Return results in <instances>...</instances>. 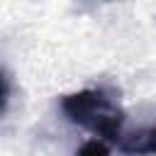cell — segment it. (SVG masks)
I'll return each mask as SVG.
<instances>
[{
    "label": "cell",
    "instance_id": "6da1fadb",
    "mask_svg": "<svg viewBox=\"0 0 156 156\" xmlns=\"http://www.w3.org/2000/svg\"><path fill=\"white\" fill-rule=\"evenodd\" d=\"M61 110L73 124L93 132L95 136H102L105 141L115 144L124 132V112L100 88H83L63 95Z\"/></svg>",
    "mask_w": 156,
    "mask_h": 156
},
{
    "label": "cell",
    "instance_id": "3957f363",
    "mask_svg": "<svg viewBox=\"0 0 156 156\" xmlns=\"http://www.w3.org/2000/svg\"><path fill=\"white\" fill-rule=\"evenodd\" d=\"M76 156H112V154H110V149L102 139H90L76 151Z\"/></svg>",
    "mask_w": 156,
    "mask_h": 156
},
{
    "label": "cell",
    "instance_id": "7a4b0ae2",
    "mask_svg": "<svg viewBox=\"0 0 156 156\" xmlns=\"http://www.w3.org/2000/svg\"><path fill=\"white\" fill-rule=\"evenodd\" d=\"M115 144L127 156H156V124L139 127L134 132H122Z\"/></svg>",
    "mask_w": 156,
    "mask_h": 156
}]
</instances>
